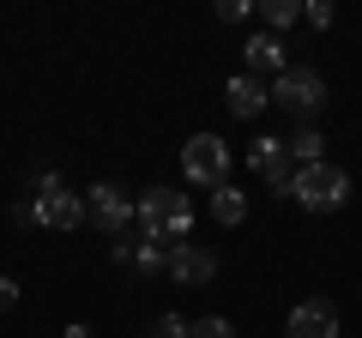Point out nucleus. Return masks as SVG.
<instances>
[{"instance_id":"f257e3e1","label":"nucleus","mask_w":362,"mask_h":338,"mask_svg":"<svg viewBox=\"0 0 362 338\" xmlns=\"http://www.w3.org/2000/svg\"><path fill=\"white\" fill-rule=\"evenodd\" d=\"M139 230L157 247H181L187 230H194V199L175 194V187H145L139 194Z\"/></svg>"},{"instance_id":"f03ea898","label":"nucleus","mask_w":362,"mask_h":338,"mask_svg":"<svg viewBox=\"0 0 362 338\" xmlns=\"http://www.w3.org/2000/svg\"><path fill=\"white\" fill-rule=\"evenodd\" d=\"M290 199H296L302 211H320V218H326V211H344L350 175L338 163H326V157H320V163H302L296 175H290Z\"/></svg>"},{"instance_id":"7ed1b4c3","label":"nucleus","mask_w":362,"mask_h":338,"mask_svg":"<svg viewBox=\"0 0 362 338\" xmlns=\"http://www.w3.org/2000/svg\"><path fill=\"white\" fill-rule=\"evenodd\" d=\"M326 78L314 73V66H284V78H272V103L278 109H290L296 121H314L326 109Z\"/></svg>"},{"instance_id":"20e7f679","label":"nucleus","mask_w":362,"mask_h":338,"mask_svg":"<svg viewBox=\"0 0 362 338\" xmlns=\"http://www.w3.org/2000/svg\"><path fill=\"white\" fill-rule=\"evenodd\" d=\"M181 175L194 187H223L230 182V145L218 133H194V139L181 145Z\"/></svg>"},{"instance_id":"39448f33","label":"nucleus","mask_w":362,"mask_h":338,"mask_svg":"<svg viewBox=\"0 0 362 338\" xmlns=\"http://www.w3.org/2000/svg\"><path fill=\"white\" fill-rule=\"evenodd\" d=\"M85 218H90V230H103V235H121L133 218H139V206H133V194L121 182H97L85 194Z\"/></svg>"},{"instance_id":"423d86ee","label":"nucleus","mask_w":362,"mask_h":338,"mask_svg":"<svg viewBox=\"0 0 362 338\" xmlns=\"http://www.w3.org/2000/svg\"><path fill=\"white\" fill-rule=\"evenodd\" d=\"M30 218H37L42 230H78V223H85V194H73V187H61L54 175H42V194H37V206H30Z\"/></svg>"},{"instance_id":"0eeeda50","label":"nucleus","mask_w":362,"mask_h":338,"mask_svg":"<svg viewBox=\"0 0 362 338\" xmlns=\"http://www.w3.org/2000/svg\"><path fill=\"white\" fill-rule=\"evenodd\" d=\"M284 338H338V308L326 296H308V302H296L290 308V326H284Z\"/></svg>"},{"instance_id":"6e6552de","label":"nucleus","mask_w":362,"mask_h":338,"mask_svg":"<svg viewBox=\"0 0 362 338\" xmlns=\"http://www.w3.org/2000/svg\"><path fill=\"white\" fill-rule=\"evenodd\" d=\"M247 163H254L259 182H272L278 194H290V175H296V169H290V145L284 139H254L247 145Z\"/></svg>"},{"instance_id":"1a4fd4ad","label":"nucleus","mask_w":362,"mask_h":338,"mask_svg":"<svg viewBox=\"0 0 362 338\" xmlns=\"http://www.w3.org/2000/svg\"><path fill=\"white\" fill-rule=\"evenodd\" d=\"M169 278H175V284H211V278H218V254L199 247V242L169 247Z\"/></svg>"},{"instance_id":"9d476101","label":"nucleus","mask_w":362,"mask_h":338,"mask_svg":"<svg viewBox=\"0 0 362 338\" xmlns=\"http://www.w3.org/2000/svg\"><path fill=\"white\" fill-rule=\"evenodd\" d=\"M242 61L254 78H284V37H272V30H259V37L242 42Z\"/></svg>"},{"instance_id":"9b49d317","label":"nucleus","mask_w":362,"mask_h":338,"mask_svg":"<svg viewBox=\"0 0 362 338\" xmlns=\"http://www.w3.org/2000/svg\"><path fill=\"white\" fill-rule=\"evenodd\" d=\"M223 103H230V115H242V121H254L259 109L272 103V85H259L254 73H235L230 85H223Z\"/></svg>"},{"instance_id":"f8f14e48","label":"nucleus","mask_w":362,"mask_h":338,"mask_svg":"<svg viewBox=\"0 0 362 338\" xmlns=\"http://www.w3.org/2000/svg\"><path fill=\"white\" fill-rule=\"evenodd\" d=\"M211 218H218L223 230H230V223H242V218H247V199L235 194L230 182H223V187H211Z\"/></svg>"},{"instance_id":"ddd939ff","label":"nucleus","mask_w":362,"mask_h":338,"mask_svg":"<svg viewBox=\"0 0 362 338\" xmlns=\"http://www.w3.org/2000/svg\"><path fill=\"white\" fill-rule=\"evenodd\" d=\"M259 18L272 25V37H284V30L302 18V0H259Z\"/></svg>"},{"instance_id":"4468645a","label":"nucleus","mask_w":362,"mask_h":338,"mask_svg":"<svg viewBox=\"0 0 362 338\" xmlns=\"http://www.w3.org/2000/svg\"><path fill=\"white\" fill-rule=\"evenodd\" d=\"M284 145H290V157H296V163H320V145H326V139H320L314 127H302L296 139H284Z\"/></svg>"},{"instance_id":"2eb2a0df","label":"nucleus","mask_w":362,"mask_h":338,"mask_svg":"<svg viewBox=\"0 0 362 338\" xmlns=\"http://www.w3.org/2000/svg\"><path fill=\"white\" fill-rule=\"evenodd\" d=\"M187 338H235V326L223 314H206V320H187Z\"/></svg>"},{"instance_id":"dca6fc26","label":"nucleus","mask_w":362,"mask_h":338,"mask_svg":"<svg viewBox=\"0 0 362 338\" xmlns=\"http://www.w3.org/2000/svg\"><path fill=\"white\" fill-rule=\"evenodd\" d=\"M145 338H187V320H181V314H157V320L145 326Z\"/></svg>"},{"instance_id":"f3484780","label":"nucleus","mask_w":362,"mask_h":338,"mask_svg":"<svg viewBox=\"0 0 362 338\" xmlns=\"http://www.w3.org/2000/svg\"><path fill=\"white\" fill-rule=\"evenodd\" d=\"M302 18H308L314 30H326V25H332V6H326V0H308V6H302Z\"/></svg>"},{"instance_id":"a211bd4d","label":"nucleus","mask_w":362,"mask_h":338,"mask_svg":"<svg viewBox=\"0 0 362 338\" xmlns=\"http://www.w3.org/2000/svg\"><path fill=\"white\" fill-rule=\"evenodd\" d=\"M218 18H223V25H242V18H247V0H218Z\"/></svg>"},{"instance_id":"6ab92c4d","label":"nucleus","mask_w":362,"mask_h":338,"mask_svg":"<svg viewBox=\"0 0 362 338\" xmlns=\"http://www.w3.org/2000/svg\"><path fill=\"white\" fill-rule=\"evenodd\" d=\"M13 302H18V284H13V278H6V272H0V314L13 308Z\"/></svg>"},{"instance_id":"aec40b11","label":"nucleus","mask_w":362,"mask_h":338,"mask_svg":"<svg viewBox=\"0 0 362 338\" xmlns=\"http://www.w3.org/2000/svg\"><path fill=\"white\" fill-rule=\"evenodd\" d=\"M66 338H90V326H66Z\"/></svg>"}]
</instances>
